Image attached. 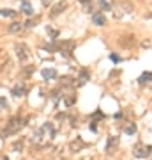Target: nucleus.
Masks as SVG:
<instances>
[{
    "label": "nucleus",
    "instance_id": "1",
    "mask_svg": "<svg viewBox=\"0 0 152 160\" xmlns=\"http://www.w3.org/2000/svg\"><path fill=\"white\" fill-rule=\"evenodd\" d=\"M53 137H55V126H53V123L46 121L43 126L34 130V133L30 135V142L34 146H37V148H44Z\"/></svg>",
    "mask_w": 152,
    "mask_h": 160
},
{
    "label": "nucleus",
    "instance_id": "2",
    "mask_svg": "<svg viewBox=\"0 0 152 160\" xmlns=\"http://www.w3.org/2000/svg\"><path fill=\"white\" fill-rule=\"evenodd\" d=\"M27 125V118H20V116H14L9 119V123L6 125V128L2 130V137H9V135H16L20 133L23 126Z\"/></svg>",
    "mask_w": 152,
    "mask_h": 160
},
{
    "label": "nucleus",
    "instance_id": "3",
    "mask_svg": "<svg viewBox=\"0 0 152 160\" xmlns=\"http://www.w3.org/2000/svg\"><path fill=\"white\" fill-rule=\"evenodd\" d=\"M150 153H152L150 144L138 142V144H135V148H133V155H135L136 158H147V157H150Z\"/></svg>",
    "mask_w": 152,
    "mask_h": 160
},
{
    "label": "nucleus",
    "instance_id": "4",
    "mask_svg": "<svg viewBox=\"0 0 152 160\" xmlns=\"http://www.w3.org/2000/svg\"><path fill=\"white\" fill-rule=\"evenodd\" d=\"M14 52H16V57L20 59V62H27L28 59H30V48H28L25 43H16L14 45Z\"/></svg>",
    "mask_w": 152,
    "mask_h": 160
},
{
    "label": "nucleus",
    "instance_id": "5",
    "mask_svg": "<svg viewBox=\"0 0 152 160\" xmlns=\"http://www.w3.org/2000/svg\"><path fill=\"white\" fill-rule=\"evenodd\" d=\"M11 94H12V96H16V98L25 96V94H27V84H25L23 80L16 82V84L12 86V89H11Z\"/></svg>",
    "mask_w": 152,
    "mask_h": 160
},
{
    "label": "nucleus",
    "instance_id": "6",
    "mask_svg": "<svg viewBox=\"0 0 152 160\" xmlns=\"http://www.w3.org/2000/svg\"><path fill=\"white\" fill-rule=\"evenodd\" d=\"M85 146H87V144L83 142V139L76 137V139H73V141L69 142V151H71V153H80V151L85 149Z\"/></svg>",
    "mask_w": 152,
    "mask_h": 160
},
{
    "label": "nucleus",
    "instance_id": "7",
    "mask_svg": "<svg viewBox=\"0 0 152 160\" xmlns=\"http://www.w3.org/2000/svg\"><path fill=\"white\" fill-rule=\"evenodd\" d=\"M118 149V137L112 135L108 137V142H106V155H113L115 151Z\"/></svg>",
    "mask_w": 152,
    "mask_h": 160
},
{
    "label": "nucleus",
    "instance_id": "8",
    "mask_svg": "<svg viewBox=\"0 0 152 160\" xmlns=\"http://www.w3.org/2000/svg\"><path fill=\"white\" fill-rule=\"evenodd\" d=\"M66 9H67V2H58V4H55V6H53V9L50 11V16L55 18V16H58L60 12H64Z\"/></svg>",
    "mask_w": 152,
    "mask_h": 160
},
{
    "label": "nucleus",
    "instance_id": "9",
    "mask_svg": "<svg viewBox=\"0 0 152 160\" xmlns=\"http://www.w3.org/2000/svg\"><path fill=\"white\" fill-rule=\"evenodd\" d=\"M74 41H62V43H60V45H58V50L62 52V53H71V52H73V48H74Z\"/></svg>",
    "mask_w": 152,
    "mask_h": 160
},
{
    "label": "nucleus",
    "instance_id": "10",
    "mask_svg": "<svg viewBox=\"0 0 152 160\" xmlns=\"http://www.w3.org/2000/svg\"><path fill=\"white\" fill-rule=\"evenodd\" d=\"M23 27H25V25H23L21 22H12V23H9V27H7V32H9V34H20L23 30Z\"/></svg>",
    "mask_w": 152,
    "mask_h": 160
},
{
    "label": "nucleus",
    "instance_id": "11",
    "mask_svg": "<svg viewBox=\"0 0 152 160\" xmlns=\"http://www.w3.org/2000/svg\"><path fill=\"white\" fill-rule=\"evenodd\" d=\"M89 80H90V73H89V69L81 68V69H80V73H78V86H83V84H87Z\"/></svg>",
    "mask_w": 152,
    "mask_h": 160
},
{
    "label": "nucleus",
    "instance_id": "12",
    "mask_svg": "<svg viewBox=\"0 0 152 160\" xmlns=\"http://www.w3.org/2000/svg\"><path fill=\"white\" fill-rule=\"evenodd\" d=\"M92 23H94V25H97V27L104 25V23H106L104 12H94V14H92Z\"/></svg>",
    "mask_w": 152,
    "mask_h": 160
},
{
    "label": "nucleus",
    "instance_id": "13",
    "mask_svg": "<svg viewBox=\"0 0 152 160\" xmlns=\"http://www.w3.org/2000/svg\"><path fill=\"white\" fill-rule=\"evenodd\" d=\"M76 82H74L73 77H62V80H60V87H73Z\"/></svg>",
    "mask_w": 152,
    "mask_h": 160
},
{
    "label": "nucleus",
    "instance_id": "14",
    "mask_svg": "<svg viewBox=\"0 0 152 160\" xmlns=\"http://www.w3.org/2000/svg\"><path fill=\"white\" fill-rule=\"evenodd\" d=\"M34 71H35V66H32V64H25L21 68V73L25 75V77H32Z\"/></svg>",
    "mask_w": 152,
    "mask_h": 160
},
{
    "label": "nucleus",
    "instance_id": "15",
    "mask_svg": "<svg viewBox=\"0 0 152 160\" xmlns=\"http://www.w3.org/2000/svg\"><path fill=\"white\" fill-rule=\"evenodd\" d=\"M43 77L46 80H53V78H57V71L55 69H43Z\"/></svg>",
    "mask_w": 152,
    "mask_h": 160
},
{
    "label": "nucleus",
    "instance_id": "16",
    "mask_svg": "<svg viewBox=\"0 0 152 160\" xmlns=\"http://www.w3.org/2000/svg\"><path fill=\"white\" fill-rule=\"evenodd\" d=\"M80 4H81V7H83L85 12H94V9H92V2H90V0H80Z\"/></svg>",
    "mask_w": 152,
    "mask_h": 160
},
{
    "label": "nucleus",
    "instance_id": "17",
    "mask_svg": "<svg viewBox=\"0 0 152 160\" xmlns=\"http://www.w3.org/2000/svg\"><path fill=\"white\" fill-rule=\"evenodd\" d=\"M21 12H25L27 16H30V14H34V9H32V6H30L28 2H23L21 4Z\"/></svg>",
    "mask_w": 152,
    "mask_h": 160
},
{
    "label": "nucleus",
    "instance_id": "18",
    "mask_svg": "<svg viewBox=\"0 0 152 160\" xmlns=\"http://www.w3.org/2000/svg\"><path fill=\"white\" fill-rule=\"evenodd\" d=\"M138 82H140L141 86H143V84H149V82H152V73H150V71H149V73H143L140 78H138Z\"/></svg>",
    "mask_w": 152,
    "mask_h": 160
},
{
    "label": "nucleus",
    "instance_id": "19",
    "mask_svg": "<svg viewBox=\"0 0 152 160\" xmlns=\"http://www.w3.org/2000/svg\"><path fill=\"white\" fill-rule=\"evenodd\" d=\"M124 133H127V135L136 133V125H135V123H127V125L124 126Z\"/></svg>",
    "mask_w": 152,
    "mask_h": 160
},
{
    "label": "nucleus",
    "instance_id": "20",
    "mask_svg": "<svg viewBox=\"0 0 152 160\" xmlns=\"http://www.w3.org/2000/svg\"><path fill=\"white\" fill-rule=\"evenodd\" d=\"M64 102H66V105H67V107H73L74 103H76V94H73V92H71V94H67V96L64 98Z\"/></svg>",
    "mask_w": 152,
    "mask_h": 160
},
{
    "label": "nucleus",
    "instance_id": "21",
    "mask_svg": "<svg viewBox=\"0 0 152 160\" xmlns=\"http://www.w3.org/2000/svg\"><path fill=\"white\" fill-rule=\"evenodd\" d=\"M97 4H99V7L103 9V12H104V11H112V6L108 4L106 0H97Z\"/></svg>",
    "mask_w": 152,
    "mask_h": 160
},
{
    "label": "nucleus",
    "instance_id": "22",
    "mask_svg": "<svg viewBox=\"0 0 152 160\" xmlns=\"http://www.w3.org/2000/svg\"><path fill=\"white\" fill-rule=\"evenodd\" d=\"M0 14L6 18H12L14 14H16V11H12V9H4V11H0Z\"/></svg>",
    "mask_w": 152,
    "mask_h": 160
},
{
    "label": "nucleus",
    "instance_id": "23",
    "mask_svg": "<svg viewBox=\"0 0 152 160\" xmlns=\"http://www.w3.org/2000/svg\"><path fill=\"white\" fill-rule=\"evenodd\" d=\"M46 34H48V36H51V39H55L57 36H58V30L51 29V27H46Z\"/></svg>",
    "mask_w": 152,
    "mask_h": 160
},
{
    "label": "nucleus",
    "instance_id": "24",
    "mask_svg": "<svg viewBox=\"0 0 152 160\" xmlns=\"http://www.w3.org/2000/svg\"><path fill=\"white\" fill-rule=\"evenodd\" d=\"M21 149H23V141L20 139V141H16L12 144V151H21Z\"/></svg>",
    "mask_w": 152,
    "mask_h": 160
},
{
    "label": "nucleus",
    "instance_id": "25",
    "mask_svg": "<svg viewBox=\"0 0 152 160\" xmlns=\"http://www.w3.org/2000/svg\"><path fill=\"white\" fill-rule=\"evenodd\" d=\"M25 25H27V27H35V25H37V20H28Z\"/></svg>",
    "mask_w": 152,
    "mask_h": 160
},
{
    "label": "nucleus",
    "instance_id": "26",
    "mask_svg": "<svg viewBox=\"0 0 152 160\" xmlns=\"http://www.w3.org/2000/svg\"><path fill=\"white\" fill-rule=\"evenodd\" d=\"M112 61H113V62H120V57L115 55V53H112Z\"/></svg>",
    "mask_w": 152,
    "mask_h": 160
},
{
    "label": "nucleus",
    "instance_id": "27",
    "mask_svg": "<svg viewBox=\"0 0 152 160\" xmlns=\"http://www.w3.org/2000/svg\"><path fill=\"white\" fill-rule=\"evenodd\" d=\"M0 107H2V109H7V102L2 100V98H0Z\"/></svg>",
    "mask_w": 152,
    "mask_h": 160
},
{
    "label": "nucleus",
    "instance_id": "28",
    "mask_svg": "<svg viewBox=\"0 0 152 160\" xmlns=\"http://www.w3.org/2000/svg\"><path fill=\"white\" fill-rule=\"evenodd\" d=\"M41 4H43V6H50V4H51V0H41Z\"/></svg>",
    "mask_w": 152,
    "mask_h": 160
},
{
    "label": "nucleus",
    "instance_id": "29",
    "mask_svg": "<svg viewBox=\"0 0 152 160\" xmlns=\"http://www.w3.org/2000/svg\"><path fill=\"white\" fill-rule=\"evenodd\" d=\"M2 160H9V158H2Z\"/></svg>",
    "mask_w": 152,
    "mask_h": 160
}]
</instances>
